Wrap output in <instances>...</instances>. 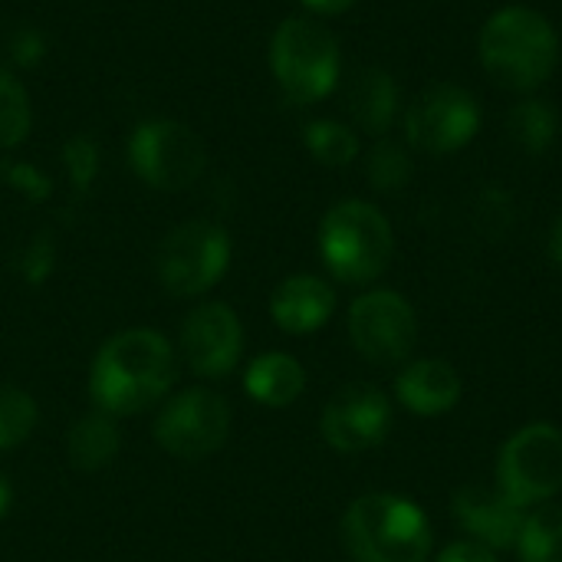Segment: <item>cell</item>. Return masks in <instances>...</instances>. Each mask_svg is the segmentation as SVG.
<instances>
[{"label":"cell","instance_id":"6da1fadb","mask_svg":"<svg viewBox=\"0 0 562 562\" xmlns=\"http://www.w3.org/2000/svg\"><path fill=\"white\" fill-rule=\"evenodd\" d=\"M178 362L165 336L151 329H125L112 336L89 375V392L105 415H135L151 408L175 385Z\"/></svg>","mask_w":562,"mask_h":562},{"label":"cell","instance_id":"7a4b0ae2","mask_svg":"<svg viewBox=\"0 0 562 562\" xmlns=\"http://www.w3.org/2000/svg\"><path fill=\"white\" fill-rule=\"evenodd\" d=\"M477 56L497 86L533 92L560 63V36L540 10L504 7L484 23Z\"/></svg>","mask_w":562,"mask_h":562},{"label":"cell","instance_id":"3957f363","mask_svg":"<svg viewBox=\"0 0 562 562\" xmlns=\"http://www.w3.org/2000/svg\"><path fill=\"white\" fill-rule=\"evenodd\" d=\"M342 547L352 562H428L435 527L402 494H362L342 517Z\"/></svg>","mask_w":562,"mask_h":562},{"label":"cell","instance_id":"277c9868","mask_svg":"<svg viewBox=\"0 0 562 562\" xmlns=\"http://www.w3.org/2000/svg\"><path fill=\"white\" fill-rule=\"evenodd\" d=\"M319 254L326 270L349 286L375 283L395 254L389 217L369 201H339L319 224Z\"/></svg>","mask_w":562,"mask_h":562},{"label":"cell","instance_id":"5b68a950","mask_svg":"<svg viewBox=\"0 0 562 562\" xmlns=\"http://www.w3.org/2000/svg\"><path fill=\"white\" fill-rule=\"evenodd\" d=\"M339 40L310 16H290L270 40V69L296 105L326 99L339 82Z\"/></svg>","mask_w":562,"mask_h":562},{"label":"cell","instance_id":"8992f818","mask_svg":"<svg viewBox=\"0 0 562 562\" xmlns=\"http://www.w3.org/2000/svg\"><path fill=\"white\" fill-rule=\"evenodd\" d=\"M497 491L524 510L553 504L562 494V431L530 422L514 431L497 454Z\"/></svg>","mask_w":562,"mask_h":562},{"label":"cell","instance_id":"52a82bcc","mask_svg":"<svg viewBox=\"0 0 562 562\" xmlns=\"http://www.w3.org/2000/svg\"><path fill=\"white\" fill-rule=\"evenodd\" d=\"M128 165L148 188L184 191L201 178L207 151L184 122L145 119L128 135Z\"/></svg>","mask_w":562,"mask_h":562},{"label":"cell","instance_id":"ba28073f","mask_svg":"<svg viewBox=\"0 0 562 562\" xmlns=\"http://www.w3.org/2000/svg\"><path fill=\"white\" fill-rule=\"evenodd\" d=\"M155 267L171 296H201L231 267V234L214 221L178 224L161 240Z\"/></svg>","mask_w":562,"mask_h":562},{"label":"cell","instance_id":"9c48e42d","mask_svg":"<svg viewBox=\"0 0 562 562\" xmlns=\"http://www.w3.org/2000/svg\"><path fill=\"white\" fill-rule=\"evenodd\" d=\"M349 339L372 366H402L418 346L415 306L395 290H369L349 306Z\"/></svg>","mask_w":562,"mask_h":562},{"label":"cell","instance_id":"30bf717a","mask_svg":"<svg viewBox=\"0 0 562 562\" xmlns=\"http://www.w3.org/2000/svg\"><path fill=\"white\" fill-rule=\"evenodd\" d=\"M481 128V105L474 92L461 86H431L425 89L405 115L408 145L425 155H451L471 145Z\"/></svg>","mask_w":562,"mask_h":562},{"label":"cell","instance_id":"8fae6325","mask_svg":"<svg viewBox=\"0 0 562 562\" xmlns=\"http://www.w3.org/2000/svg\"><path fill=\"white\" fill-rule=\"evenodd\" d=\"M231 431V408L217 392L191 389L165 402L155 418V441L181 461L211 458Z\"/></svg>","mask_w":562,"mask_h":562},{"label":"cell","instance_id":"7c38bea8","mask_svg":"<svg viewBox=\"0 0 562 562\" xmlns=\"http://www.w3.org/2000/svg\"><path fill=\"white\" fill-rule=\"evenodd\" d=\"M392 422H395V412H392L389 395L375 385L356 382V385L339 389L326 402L319 415V431L333 451L362 454V451L379 448L389 438Z\"/></svg>","mask_w":562,"mask_h":562},{"label":"cell","instance_id":"4fadbf2b","mask_svg":"<svg viewBox=\"0 0 562 562\" xmlns=\"http://www.w3.org/2000/svg\"><path fill=\"white\" fill-rule=\"evenodd\" d=\"M181 352L204 379H224L237 369L244 352V329L227 303H201L184 316Z\"/></svg>","mask_w":562,"mask_h":562},{"label":"cell","instance_id":"5bb4252c","mask_svg":"<svg viewBox=\"0 0 562 562\" xmlns=\"http://www.w3.org/2000/svg\"><path fill=\"white\" fill-rule=\"evenodd\" d=\"M451 514L471 540L504 553V550H517L530 510L507 501L497 487L468 484L454 494Z\"/></svg>","mask_w":562,"mask_h":562},{"label":"cell","instance_id":"9a60e30c","mask_svg":"<svg viewBox=\"0 0 562 562\" xmlns=\"http://www.w3.org/2000/svg\"><path fill=\"white\" fill-rule=\"evenodd\" d=\"M464 395L461 372L445 359H415L395 379V398L418 418H441L458 408Z\"/></svg>","mask_w":562,"mask_h":562},{"label":"cell","instance_id":"2e32d148","mask_svg":"<svg viewBox=\"0 0 562 562\" xmlns=\"http://www.w3.org/2000/svg\"><path fill=\"white\" fill-rule=\"evenodd\" d=\"M333 313H336V290L316 273H293L270 296V316L290 336L319 333Z\"/></svg>","mask_w":562,"mask_h":562},{"label":"cell","instance_id":"e0dca14e","mask_svg":"<svg viewBox=\"0 0 562 562\" xmlns=\"http://www.w3.org/2000/svg\"><path fill=\"white\" fill-rule=\"evenodd\" d=\"M244 389L267 408H290L306 389V369L286 352H263L250 362Z\"/></svg>","mask_w":562,"mask_h":562},{"label":"cell","instance_id":"ac0fdd59","mask_svg":"<svg viewBox=\"0 0 562 562\" xmlns=\"http://www.w3.org/2000/svg\"><path fill=\"white\" fill-rule=\"evenodd\" d=\"M349 112L369 135H385L398 115V86L392 72L379 66L362 69L349 89Z\"/></svg>","mask_w":562,"mask_h":562},{"label":"cell","instance_id":"d6986e66","mask_svg":"<svg viewBox=\"0 0 562 562\" xmlns=\"http://www.w3.org/2000/svg\"><path fill=\"white\" fill-rule=\"evenodd\" d=\"M66 451L72 468L79 471H102L115 461L119 454V428L115 418L99 412V415H86L69 428L66 438Z\"/></svg>","mask_w":562,"mask_h":562},{"label":"cell","instance_id":"ffe728a7","mask_svg":"<svg viewBox=\"0 0 562 562\" xmlns=\"http://www.w3.org/2000/svg\"><path fill=\"white\" fill-rule=\"evenodd\" d=\"M517 553L524 562H562V504H543L527 514Z\"/></svg>","mask_w":562,"mask_h":562},{"label":"cell","instance_id":"44dd1931","mask_svg":"<svg viewBox=\"0 0 562 562\" xmlns=\"http://www.w3.org/2000/svg\"><path fill=\"white\" fill-rule=\"evenodd\" d=\"M303 142L310 148V155L319 161V165H329V168H342V165H352L356 155H359V135L342 125V122H333V119H316L306 125L303 132Z\"/></svg>","mask_w":562,"mask_h":562},{"label":"cell","instance_id":"7402d4cb","mask_svg":"<svg viewBox=\"0 0 562 562\" xmlns=\"http://www.w3.org/2000/svg\"><path fill=\"white\" fill-rule=\"evenodd\" d=\"M510 135L524 151L543 155L557 138V112L540 99H527L510 112Z\"/></svg>","mask_w":562,"mask_h":562},{"label":"cell","instance_id":"603a6c76","mask_svg":"<svg viewBox=\"0 0 562 562\" xmlns=\"http://www.w3.org/2000/svg\"><path fill=\"white\" fill-rule=\"evenodd\" d=\"M30 95L26 86L0 69V148H16L30 135Z\"/></svg>","mask_w":562,"mask_h":562},{"label":"cell","instance_id":"cb8c5ba5","mask_svg":"<svg viewBox=\"0 0 562 562\" xmlns=\"http://www.w3.org/2000/svg\"><path fill=\"white\" fill-rule=\"evenodd\" d=\"M36 402L13 385H0V451L23 445L36 428Z\"/></svg>","mask_w":562,"mask_h":562},{"label":"cell","instance_id":"d4e9b609","mask_svg":"<svg viewBox=\"0 0 562 562\" xmlns=\"http://www.w3.org/2000/svg\"><path fill=\"white\" fill-rule=\"evenodd\" d=\"M366 175L375 191H398L412 178V158L395 142H379L369 155Z\"/></svg>","mask_w":562,"mask_h":562},{"label":"cell","instance_id":"484cf974","mask_svg":"<svg viewBox=\"0 0 562 562\" xmlns=\"http://www.w3.org/2000/svg\"><path fill=\"white\" fill-rule=\"evenodd\" d=\"M63 161H66V171H69V181L76 191H86L99 171V148L89 135H72L66 145H63Z\"/></svg>","mask_w":562,"mask_h":562},{"label":"cell","instance_id":"4316f807","mask_svg":"<svg viewBox=\"0 0 562 562\" xmlns=\"http://www.w3.org/2000/svg\"><path fill=\"white\" fill-rule=\"evenodd\" d=\"M0 171L7 175V181L13 184V188H20L26 198H33V201H43L46 194H49V181L36 171V168H30V165H0Z\"/></svg>","mask_w":562,"mask_h":562},{"label":"cell","instance_id":"83f0119b","mask_svg":"<svg viewBox=\"0 0 562 562\" xmlns=\"http://www.w3.org/2000/svg\"><path fill=\"white\" fill-rule=\"evenodd\" d=\"M435 562H501L497 560V550H491V547H484V543H477V540H471V537H464V540H454V543H448Z\"/></svg>","mask_w":562,"mask_h":562},{"label":"cell","instance_id":"f1b7e54d","mask_svg":"<svg viewBox=\"0 0 562 562\" xmlns=\"http://www.w3.org/2000/svg\"><path fill=\"white\" fill-rule=\"evenodd\" d=\"M49 270H53V244H49V237H36V240L26 247L23 273H26L30 283H43Z\"/></svg>","mask_w":562,"mask_h":562},{"label":"cell","instance_id":"f546056e","mask_svg":"<svg viewBox=\"0 0 562 562\" xmlns=\"http://www.w3.org/2000/svg\"><path fill=\"white\" fill-rule=\"evenodd\" d=\"M43 56V40L36 30H20L13 36V59L23 63V66H33L36 59Z\"/></svg>","mask_w":562,"mask_h":562},{"label":"cell","instance_id":"4dcf8cb0","mask_svg":"<svg viewBox=\"0 0 562 562\" xmlns=\"http://www.w3.org/2000/svg\"><path fill=\"white\" fill-rule=\"evenodd\" d=\"M313 13H326V16H333V13H346L356 0H303Z\"/></svg>","mask_w":562,"mask_h":562},{"label":"cell","instance_id":"1f68e13d","mask_svg":"<svg viewBox=\"0 0 562 562\" xmlns=\"http://www.w3.org/2000/svg\"><path fill=\"white\" fill-rule=\"evenodd\" d=\"M550 260L562 270V217L553 224V234H550Z\"/></svg>","mask_w":562,"mask_h":562},{"label":"cell","instance_id":"d6a6232c","mask_svg":"<svg viewBox=\"0 0 562 562\" xmlns=\"http://www.w3.org/2000/svg\"><path fill=\"white\" fill-rule=\"evenodd\" d=\"M10 484H7V477H0V520H3V514L10 510Z\"/></svg>","mask_w":562,"mask_h":562}]
</instances>
